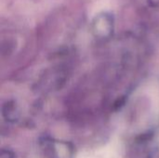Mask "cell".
Listing matches in <instances>:
<instances>
[{"mask_svg": "<svg viewBox=\"0 0 159 158\" xmlns=\"http://www.w3.org/2000/svg\"><path fill=\"white\" fill-rule=\"evenodd\" d=\"M0 158H15V156L12 152L8 150H2L0 154Z\"/></svg>", "mask_w": 159, "mask_h": 158, "instance_id": "cell-1", "label": "cell"}]
</instances>
